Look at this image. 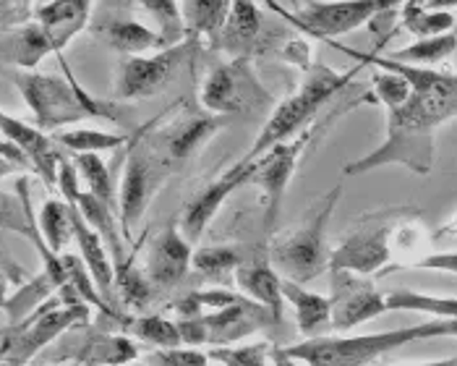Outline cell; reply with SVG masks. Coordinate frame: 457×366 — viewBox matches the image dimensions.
Here are the masks:
<instances>
[{
  "label": "cell",
  "instance_id": "1",
  "mask_svg": "<svg viewBox=\"0 0 457 366\" xmlns=\"http://www.w3.org/2000/svg\"><path fill=\"white\" fill-rule=\"evenodd\" d=\"M457 118V73H447L445 84L428 92H413L405 105L387 110L385 142L345 165V176H363L387 165H403L416 176H428L434 168V134L439 126Z\"/></svg>",
  "mask_w": 457,
  "mask_h": 366
},
{
  "label": "cell",
  "instance_id": "2",
  "mask_svg": "<svg viewBox=\"0 0 457 366\" xmlns=\"http://www.w3.org/2000/svg\"><path fill=\"white\" fill-rule=\"evenodd\" d=\"M361 69L363 66L358 63V69H351V71H335V69H329L324 63H314L306 71V79L298 87V92H293L287 100H282L280 105L270 112V118L262 126L259 137L253 139L251 149L238 162L248 165V162L259 160L262 154H267L272 146L290 142L293 137L306 131L314 123L319 110L324 108L335 95H343Z\"/></svg>",
  "mask_w": 457,
  "mask_h": 366
},
{
  "label": "cell",
  "instance_id": "3",
  "mask_svg": "<svg viewBox=\"0 0 457 366\" xmlns=\"http://www.w3.org/2000/svg\"><path fill=\"white\" fill-rule=\"evenodd\" d=\"M13 84L19 95L24 97L27 108L35 118V126L45 134H58L63 129H71L73 123L84 118H107L118 121L115 110L110 103H103L84 92L79 81L71 76L66 66V76L39 71L13 73Z\"/></svg>",
  "mask_w": 457,
  "mask_h": 366
},
{
  "label": "cell",
  "instance_id": "4",
  "mask_svg": "<svg viewBox=\"0 0 457 366\" xmlns=\"http://www.w3.org/2000/svg\"><path fill=\"white\" fill-rule=\"evenodd\" d=\"M431 337H450V320H434L426 325L353 335V337H332V335L309 337L298 345H285V351L306 366H369L389 351Z\"/></svg>",
  "mask_w": 457,
  "mask_h": 366
},
{
  "label": "cell",
  "instance_id": "5",
  "mask_svg": "<svg viewBox=\"0 0 457 366\" xmlns=\"http://www.w3.org/2000/svg\"><path fill=\"white\" fill-rule=\"evenodd\" d=\"M340 196H343V183L329 188L295 230L285 233L272 244L270 259L275 262V270H280L285 280L309 283L324 270H329L332 249L327 246V228Z\"/></svg>",
  "mask_w": 457,
  "mask_h": 366
},
{
  "label": "cell",
  "instance_id": "6",
  "mask_svg": "<svg viewBox=\"0 0 457 366\" xmlns=\"http://www.w3.org/2000/svg\"><path fill=\"white\" fill-rule=\"evenodd\" d=\"M419 218V210L389 207L379 212H369L355 220L345 238L329 254V272H353V275H377L392 259V236L400 225Z\"/></svg>",
  "mask_w": 457,
  "mask_h": 366
},
{
  "label": "cell",
  "instance_id": "7",
  "mask_svg": "<svg viewBox=\"0 0 457 366\" xmlns=\"http://www.w3.org/2000/svg\"><path fill=\"white\" fill-rule=\"evenodd\" d=\"M363 103H366V100L332 110L324 121L312 123L306 131H301V134H298V137H293L290 142H282V145L272 146V149H270L267 154H262L259 160H253V162L244 165V168L248 171V183L259 186V188H262V194H264V233H267V236L272 233L275 222H278V218H280L285 191H287V186H290L293 176H295L298 160H301V154L306 152V146L312 145V139H314V137L324 134V131H327V129L340 118V115H345L348 110L355 108V105H363ZM238 165H241V162H238Z\"/></svg>",
  "mask_w": 457,
  "mask_h": 366
},
{
  "label": "cell",
  "instance_id": "8",
  "mask_svg": "<svg viewBox=\"0 0 457 366\" xmlns=\"http://www.w3.org/2000/svg\"><path fill=\"white\" fill-rule=\"evenodd\" d=\"M202 108L214 115L253 118L275 110V97L253 69V58H230L204 79L199 92Z\"/></svg>",
  "mask_w": 457,
  "mask_h": 366
},
{
  "label": "cell",
  "instance_id": "9",
  "mask_svg": "<svg viewBox=\"0 0 457 366\" xmlns=\"http://www.w3.org/2000/svg\"><path fill=\"white\" fill-rule=\"evenodd\" d=\"M152 126H144L131 137L129 152H126V168H123V176L118 183V218H120L126 241H131L134 228L139 225L144 212L154 202L157 191L165 186V181L173 173L146 142L144 134Z\"/></svg>",
  "mask_w": 457,
  "mask_h": 366
},
{
  "label": "cell",
  "instance_id": "10",
  "mask_svg": "<svg viewBox=\"0 0 457 366\" xmlns=\"http://www.w3.org/2000/svg\"><path fill=\"white\" fill-rule=\"evenodd\" d=\"M87 320L89 304L79 298H71L66 304H58V298L45 301V306H39L24 322L11 328L0 348V366H24L58 335Z\"/></svg>",
  "mask_w": 457,
  "mask_h": 366
},
{
  "label": "cell",
  "instance_id": "11",
  "mask_svg": "<svg viewBox=\"0 0 457 366\" xmlns=\"http://www.w3.org/2000/svg\"><path fill=\"white\" fill-rule=\"evenodd\" d=\"M202 39L196 35H188L183 42L157 50L154 55H126L118 66V79H115V97L120 100H146L160 95L165 87H170L183 71Z\"/></svg>",
  "mask_w": 457,
  "mask_h": 366
},
{
  "label": "cell",
  "instance_id": "12",
  "mask_svg": "<svg viewBox=\"0 0 457 366\" xmlns=\"http://www.w3.org/2000/svg\"><path fill=\"white\" fill-rule=\"evenodd\" d=\"M272 325H280L275 320V314L248 295H244L233 306L217 309L212 314H202L196 320H178L180 340L188 348H199V345L225 348V345H233L248 335L272 328Z\"/></svg>",
  "mask_w": 457,
  "mask_h": 366
},
{
  "label": "cell",
  "instance_id": "13",
  "mask_svg": "<svg viewBox=\"0 0 457 366\" xmlns=\"http://www.w3.org/2000/svg\"><path fill=\"white\" fill-rule=\"evenodd\" d=\"M228 123V118L214 112H186L168 123L160 131H149L146 142L157 152V157L176 173L202 146L217 137V131Z\"/></svg>",
  "mask_w": 457,
  "mask_h": 366
},
{
  "label": "cell",
  "instance_id": "14",
  "mask_svg": "<svg viewBox=\"0 0 457 366\" xmlns=\"http://www.w3.org/2000/svg\"><path fill=\"white\" fill-rule=\"evenodd\" d=\"M332 328L348 332L355 325L371 322L387 312L385 293L374 288L363 275L332 272Z\"/></svg>",
  "mask_w": 457,
  "mask_h": 366
},
{
  "label": "cell",
  "instance_id": "15",
  "mask_svg": "<svg viewBox=\"0 0 457 366\" xmlns=\"http://www.w3.org/2000/svg\"><path fill=\"white\" fill-rule=\"evenodd\" d=\"M217 53H228L230 58H253L270 50V37L264 32V13L256 0H233L230 13L210 45Z\"/></svg>",
  "mask_w": 457,
  "mask_h": 366
},
{
  "label": "cell",
  "instance_id": "16",
  "mask_svg": "<svg viewBox=\"0 0 457 366\" xmlns=\"http://www.w3.org/2000/svg\"><path fill=\"white\" fill-rule=\"evenodd\" d=\"M0 134H3V139L16 145L29 157L35 173L42 181L47 186H58V165L66 154H63V146L58 145L50 134L39 131L35 123H27L3 110H0Z\"/></svg>",
  "mask_w": 457,
  "mask_h": 366
},
{
  "label": "cell",
  "instance_id": "17",
  "mask_svg": "<svg viewBox=\"0 0 457 366\" xmlns=\"http://www.w3.org/2000/svg\"><path fill=\"white\" fill-rule=\"evenodd\" d=\"M191 244L180 233V222H168L152 241L146 256V278L154 288L170 291L191 270Z\"/></svg>",
  "mask_w": 457,
  "mask_h": 366
},
{
  "label": "cell",
  "instance_id": "18",
  "mask_svg": "<svg viewBox=\"0 0 457 366\" xmlns=\"http://www.w3.org/2000/svg\"><path fill=\"white\" fill-rule=\"evenodd\" d=\"M246 183L248 171L244 165L236 162V165L228 168L222 176H217L210 186H204V188L186 204V210H183V215H180V233L186 236V241H188V244L199 241L202 233L207 230V225L217 218V212H220V207L225 204V199H228L233 191H238L241 186H246Z\"/></svg>",
  "mask_w": 457,
  "mask_h": 366
},
{
  "label": "cell",
  "instance_id": "19",
  "mask_svg": "<svg viewBox=\"0 0 457 366\" xmlns=\"http://www.w3.org/2000/svg\"><path fill=\"white\" fill-rule=\"evenodd\" d=\"M47 55H58L55 45L45 32V27L35 19L0 32V61L8 66H16L21 71H35Z\"/></svg>",
  "mask_w": 457,
  "mask_h": 366
},
{
  "label": "cell",
  "instance_id": "20",
  "mask_svg": "<svg viewBox=\"0 0 457 366\" xmlns=\"http://www.w3.org/2000/svg\"><path fill=\"white\" fill-rule=\"evenodd\" d=\"M92 11H95V0H50L45 5H37L32 19L45 27L61 58V53L73 42V37L87 29Z\"/></svg>",
  "mask_w": 457,
  "mask_h": 366
},
{
  "label": "cell",
  "instance_id": "21",
  "mask_svg": "<svg viewBox=\"0 0 457 366\" xmlns=\"http://www.w3.org/2000/svg\"><path fill=\"white\" fill-rule=\"evenodd\" d=\"M95 37L100 42H105L107 47H112L115 53L126 55H139V53H149V50H162L170 47L160 32L149 29L146 24L137 21L134 16H123V13H110L103 16L95 24Z\"/></svg>",
  "mask_w": 457,
  "mask_h": 366
},
{
  "label": "cell",
  "instance_id": "22",
  "mask_svg": "<svg viewBox=\"0 0 457 366\" xmlns=\"http://www.w3.org/2000/svg\"><path fill=\"white\" fill-rule=\"evenodd\" d=\"M236 286L241 288L244 295L253 298L256 304H262L264 309H270L275 314V320L282 322V278L278 270L267 262V259H246L238 270H236Z\"/></svg>",
  "mask_w": 457,
  "mask_h": 366
},
{
  "label": "cell",
  "instance_id": "23",
  "mask_svg": "<svg viewBox=\"0 0 457 366\" xmlns=\"http://www.w3.org/2000/svg\"><path fill=\"white\" fill-rule=\"evenodd\" d=\"M0 230L24 236L35 244V249L39 256H45L50 249L39 233L35 212H32V202H29V179H19L16 181V194L3 191L0 188Z\"/></svg>",
  "mask_w": 457,
  "mask_h": 366
},
{
  "label": "cell",
  "instance_id": "24",
  "mask_svg": "<svg viewBox=\"0 0 457 366\" xmlns=\"http://www.w3.org/2000/svg\"><path fill=\"white\" fill-rule=\"evenodd\" d=\"M282 295L293 306L295 325L306 337H324L327 329L332 328V301L329 295H319L306 291L301 283L282 278Z\"/></svg>",
  "mask_w": 457,
  "mask_h": 366
},
{
  "label": "cell",
  "instance_id": "25",
  "mask_svg": "<svg viewBox=\"0 0 457 366\" xmlns=\"http://www.w3.org/2000/svg\"><path fill=\"white\" fill-rule=\"evenodd\" d=\"M230 5L233 0H180L188 35L207 39V45H212L230 13Z\"/></svg>",
  "mask_w": 457,
  "mask_h": 366
},
{
  "label": "cell",
  "instance_id": "26",
  "mask_svg": "<svg viewBox=\"0 0 457 366\" xmlns=\"http://www.w3.org/2000/svg\"><path fill=\"white\" fill-rule=\"evenodd\" d=\"M244 262H246L244 249L233 246V244L204 246V249H196L191 256V267L196 270V275L214 280V283H228L230 278H236V270Z\"/></svg>",
  "mask_w": 457,
  "mask_h": 366
},
{
  "label": "cell",
  "instance_id": "27",
  "mask_svg": "<svg viewBox=\"0 0 457 366\" xmlns=\"http://www.w3.org/2000/svg\"><path fill=\"white\" fill-rule=\"evenodd\" d=\"M37 225L47 249L61 254L63 246L73 241V207L66 199H47L37 215Z\"/></svg>",
  "mask_w": 457,
  "mask_h": 366
},
{
  "label": "cell",
  "instance_id": "28",
  "mask_svg": "<svg viewBox=\"0 0 457 366\" xmlns=\"http://www.w3.org/2000/svg\"><path fill=\"white\" fill-rule=\"evenodd\" d=\"M120 325L126 328V332H131L137 340L154 345L157 351H176V348H183L178 322H173V320H165V317H160V314L123 317V322H120Z\"/></svg>",
  "mask_w": 457,
  "mask_h": 366
},
{
  "label": "cell",
  "instance_id": "29",
  "mask_svg": "<svg viewBox=\"0 0 457 366\" xmlns=\"http://www.w3.org/2000/svg\"><path fill=\"white\" fill-rule=\"evenodd\" d=\"M385 301H387V312H421L436 320H457V298L397 288V291L385 293Z\"/></svg>",
  "mask_w": 457,
  "mask_h": 366
},
{
  "label": "cell",
  "instance_id": "30",
  "mask_svg": "<svg viewBox=\"0 0 457 366\" xmlns=\"http://www.w3.org/2000/svg\"><path fill=\"white\" fill-rule=\"evenodd\" d=\"M73 165H76L79 179L87 183V191L118 212V183H115L112 171L105 165V160L100 154H76Z\"/></svg>",
  "mask_w": 457,
  "mask_h": 366
},
{
  "label": "cell",
  "instance_id": "31",
  "mask_svg": "<svg viewBox=\"0 0 457 366\" xmlns=\"http://www.w3.org/2000/svg\"><path fill=\"white\" fill-rule=\"evenodd\" d=\"M455 50L457 35L455 32H445V35L416 39L413 45L397 50V53L389 55V58H395V61H400V63H408V66H423V69H426V66H436V63L447 61Z\"/></svg>",
  "mask_w": 457,
  "mask_h": 366
},
{
  "label": "cell",
  "instance_id": "32",
  "mask_svg": "<svg viewBox=\"0 0 457 366\" xmlns=\"http://www.w3.org/2000/svg\"><path fill=\"white\" fill-rule=\"evenodd\" d=\"M53 139L63 149H69L73 154H103V152H115L120 146H126L131 139L129 137H118V134H107L97 129H63L58 134H53Z\"/></svg>",
  "mask_w": 457,
  "mask_h": 366
},
{
  "label": "cell",
  "instance_id": "33",
  "mask_svg": "<svg viewBox=\"0 0 457 366\" xmlns=\"http://www.w3.org/2000/svg\"><path fill=\"white\" fill-rule=\"evenodd\" d=\"M84 359L97 366L134 364L139 359V348L126 335H100V337H92L87 343Z\"/></svg>",
  "mask_w": 457,
  "mask_h": 366
},
{
  "label": "cell",
  "instance_id": "34",
  "mask_svg": "<svg viewBox=\"0 0 457 366\" xmlns=\"http://www.w3.org/2000/svg\"><path fill=\"white\" fill-rule=\"evenodd\" d=\"M134 262H137V249L131 252V256L120 267H115V293L120 295V301L126 306L141 309L144 304H149L154 286L149 283L146 272H141Z\"/></svg>",
  "mask_w": 457,
  "mask_h": 366
},
{
  "label": "cell",
  "instance_id": "35",
  "mask_svg": "<svg viewBox=\"0 0 457 366\" xmlns=\"http://www.w3.org/2000/svg\"><path fill=\"white\" fill-rule=\"evenodd\" d=\"M137 3L157 21V29L168 45H178L188 37L178 0H137Z\"/></svg>",
  "mask_w": 457,
  "mask_h": 366
},
{
  "label": "cell",
  "instance_id": "36",
  "mask_svg": "<svg viewBox=\"0 0 457 366\" xmlns=\"http://www.w3.org/2000/svg\"><path fill=\"white\" fill-rule=\"evenodd\" d=\"M371 87H374V100L382 103L387 110L400 108L408 103V97L413 95V87L408 84V79H403L400 73L377 71L371 76Z\"/></svg>",
  "mask_w": 457,
  "mask_h": 366
},
{
  "label": "cell",
  "instance_id": "37",
  "mask_svg": "<svg viewBox=\"0 0 457 366\" xmlns=\"http://www.w3.org/2000/svg\"><path fill=\"white\" fill-rule=\"evenodd\" d=\"M270 343H251V345H225V348H212L207 351L210 362L222 366H267L270 356Z\"/></svg>",
  "mask_w": 457,
  "mask_h": 366
},
{
  "label": "cell",
  "instance_id": "38",
  "mask_svg": "<svg viewBox=\"0 0 457 366\" xmlns=\"http://www.w3.org/2000/svg\"><path fill=\"white\" fill-rule=\"evenodd\" d=\"M146 366H210V356L199 348H176L149 354Z\"/></svg>",
  "mask_w": 457,
  "mask_h": 366
},
{
  "label": "cell",
  "instance_id": "39",
  "mask_svg": "<svg viewBox=\"0 0 457 366\" xmlns=\"http://www.w3.org/2000/svg\"><path fill=\"white\" fill-rule=\"evenodd\" d=\"M16 173H35V168L19 146L11 145L8 139H0V181Z\"/></svg>",
  "mask_w": 457,
  "mask_h": 366
},
{
  "label": "cell",
  "instance_id": "40",
  "mask_svg": "<svg viewBox=\"0 0 457 366\" xmlns=\"http://www.w3.org/2000/svg\"><path fill=\"white\" fill-rule=\"evenodd\" d=\"M280 55L287 61V63H293L295 69H301V71H309L314 63H312V47H309V42L306 39H287L285 45L280 47Z\"/></svg>",
  "mask_w": 457,
  "mask_h": 366
},
{
  "label": "cell",
  "instance_id": "41",
  "mask_svg": "<svg viewBox=\"0 0 457 366\" xmlns=\"http://www.w3.org/2000/svg\"><path fill=\"white\" fill-rule=\"evenodd\" d=\"M27 13H29V0H0V32L21 21H29Z\"/></svg>",
  "mask_w": 457,
  "mask_h": 366
},
{
  "label": "cell",
  "instance_id": "42",
  "mask_svg": "<svg viewBox=\"0 0 457 366\" xmlns=\"http://www.w3.org/2000/svg\"><path fill=\"white\" fill-rule=\"evenodd\" d=\"M411 267L416 270H439V272H453L457 275V252H445V254H428L411 262Z\"/></svg>",
  "mask_w": 457,
  "mask_h": 366
},
{
  "label": "cell",
  "instance_id": "43",
  "mask_svg": "<svg viewBox=\"0 0 457 366\" xmlns=\"http://www.w3.org/2000/svg\"><path fill=\"white\" fill-rule=\"evenodd\" d=\"M270 356H272L275 366H301V362H298V359H293L282 345H275V348L270 351Z\"/></svg>",
  "mask_w": 457,
  "mask_h": 366
},
{
  "label": "cell",
  "instance_id": "44",
  "mask_svg": "<svg viewBox=\"0 0 457 366\" xmlns=\"http://www.w3.org/2000/svg\"><path fill=\"white\" fill-rule=\"evenodd\" d=\"M423 5L431 11H447V8H455L457 0H423Z\"/></svg>",
  "mask_w": 457,
  "mask_h": 366
},
{
  "label": "cell",
  "instance_id": "45",
  "mask_svg": "<svg viewBox=\"0 0 457 366\" xmlns=\"http://www.w3.org/2000/svg\"><path fill=\"white\" fill-rule=\"evenodd\" d=\"M5 301H8V278L0 272V309L5 306Z\"/></svg>",
  "mask_w": 457,
  "mask_h": 366
},
{
  "label": "cell",
  "instance_id": "46",
  "mask_svg": "<svg viewBox=\"0 0 457 366\" xmlns=\"http://www.w3.org/2000/svg\"><path fill=\"white\" fill-rule=\"evenodd\" d=\"M413 366H457V356H453V359H442V362H428V364H413Z\"/></svg>",
  "mask_w": 457,
  "mask_h": 366
},
{
  "label": "cell",
  "instance_id": "47",
  "mask_svg": "<svg viewBox=\"0 0 457 366\" xmlns=\"http://www.w3.org/2000/svg\"><path fill=\"white\" fill-rule=\"evenodd\" d=\"M450 337H457V320H450Z\"/></svg>",
  "mask_w": 457,
  "mask_h": 366
},
{
  "label": "cell",
  "instance_id": "48",
  "mask_svg": "<svg viewBox=\"0 0 457 366\" xmlns=\"http://www.w3.org/2000/svg\"><path fill=\"white\" fill-rule=\"evenodd\" d=\"M45 3H50V0H35V8L37 5H45Z\"/></svg>",
  "mask_w": 457,
  "mask_h": 366
},
{
  "label": "cell",
  "instance_id": "49",
  "mask_svg": "<svg viewBox=\"0 0 457 366\" xmlns=\"http://www.w3.org/2000/svg\"><path fill=\"white\" fill-rule=\"evenodd\" d=\"M287 3H293V5H298V3H301V0H287Z\"/></svg>",
  "mask_w": 457,
  "mask_h": 366
},
{
  "label": "cell",
  "instance_id": "50",
  "mask_svg": "<svg viewBox=\"0 0 457 366\" xmlns=\"http://www.w3.org/2000/svg\"><path fill=\"white\" fill-rule=\"evenodd\" d=\"M123 366H146V364H137V362H134V364H123Z\"/></svg>",
  "mask_w": 457,
  "mask_h": 366
},
{
  "label": "cell",
  "instance_id": "51",
  "mask_svg": "<svg viewBox=\"0 0 457 366\" xmlns=\"http://www.w3.org/2000/svg\"><path fill=\"white\" fill-rule=\"evenodd\" d=\"M453 32H455V35H457V24H455V29H453Z\"/></svg>",
  "mask_w": 457,
  "mask_h": 366
}]
</instances>
